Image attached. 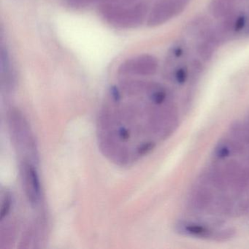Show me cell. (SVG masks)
<instances>
[{"instance_id": "cell-1", "label": "cell", "mask_w": 249, "mask_h": 249, "mask_svg": "<svg viewBox=\"0 0 249 249\" xmlns=\"http://www.w3.org/2000/svg\"><path fill=\"white\" fill-rule=\"evenodd\" d=\"M184 8L178 0H161L154 5L148 17V26L162 25L182 12Z\"/></svg>"}, {"instance_id": "cell-2", "label": "cell", "mask_w": 249, "mask_h": 249, "mask_svg": "<svg viewBox=\"0 0 249 249\" xmlns=\"http://www.w3.org/2000/svg\"><path fill=\"white\" fill-rule=\"evenodd\" d=\"M159 69V61L152 55L145 54L122 64L119 72L122 75H153Z\"/></svg>"}, {"instance_id": "cell-3", "label": "cell", "mask_w": 249, "mask_h": 249, "mask_svg": "<svg viewBox=\"0 0 249 249\" xmlns=\"http://www.w3.org/2000/svg\"><path fill=\"white\" fill-rule=\"evenodd\" d=\"M147 13V8L144 5H138L130 9H120L119 11L113 9L112 11L106 13L108 16V19L114 21L116 26L121 27H130L142 22Z\"/></svg>"}, {"instance_id": "cell-4", "label": "cell", "mask_w": 249, "mask_h": 249, "mask_svg": "<svg viewBox=\"0 0 249 249\" xmlns=\"http://www.w3.org/2000/svg\"><path fill=\"white\" fill-rule=\"evenodd\" d=\"M177 231L183 235L213 240L215 230L201 223L184 222L178 224Z\"/></svg>"}, {"instance_id": "cell-5", "label": "cell", "mask_w": 249, "mask_h": 249, "mask_svg": "<svg viewBox=\"0 0 249 249\" xmlns=\"http://www.w3.org/2000/svg\"><path fill=\"white\" fill-rule=\"evenodd\" d=\"M24 178L27 196L30 202L36 205L40 199V186L38 176L31 164L24 165Z\"/></svg>"}, {"instance_id": "cell-6", "label": "cell", "mask_w": 249, "mask_h": 249, "mask_svg": "<svg viewBox=\"0 0 249 249\" xmlns=\"http://www.w3.org/2000/svg\"><path fill=\"white\" fill-rule=\"evenodd\" d=\"M213 194L206 186H199L192 191L189 197V204L194 210L203 211L212 207L213 203Z\"/></svg>"}, {"instance_id": "cell-7", "label": "cell", "mask_w": 249, "mask_h": 249, "mask_svg": "<svg viewBox=\"0 0 249 249\" xmlns=\"http://www.w3.org/2000/svg\"><path fill=\"white\" fill-rule=\"evenodd\" d=\"M245 150V145L233 138L221 140L214 148V155L217 159L224 160L231 156L240 154Z\"/></svg>"}, {"instance_id": "cell-8", "label": "cell", "mask_w": 249, "mask_h": 249, "mask_svg": "<svg viewBox=\"0 0 249 249\" xmlns=\"http://www.w3.org/2000/svg\"><path fill=\"white\" fill-rule=\"evenodd\" d=\"M235 0H211L208 5L210 14L216 19H223L234 14Z\"/></svg>"}, {"instance_id": "cell-9", "label": "cell", "mask_w": 249, "mask_h": 249, "mask_svg": "<svg viewBox=\"0 0 249 249\" xmlns=\"http://www.w3.org/2000/svg\"><path fill=\"white\" fill-rule=\"evenodd\" d=\"M204 180L208 186H212L220 191H224L229 186L224 170L217 167L208 169L203 175Z\"/></svg>"}, {"instance_id": "cell-10", "label": "cell", "mask_w": 249, "mask_h": 249, "mask_svg": "<svg viewBox=\"0 0 249 249\" xmlns=\"http://www.w3.org/2000/svg\"><path fill=\"white\" fill-rule=\"evenodd\" d=\"M209 21L203 17H196L189 21L186 27V33L189 37L200 40L210 30Z\"/></svg>"}, {"instance_id": "cell-11", "label": "cell", "mask_w": 249, "mask_h": 249, "mask_svg": "<svg viewBox=\"0 0 249 249\" xmlns=\"http://www.w3.org/2000/svg\"><path fill=\"white\" fill-rule=\"evenodd\" d=\"M173 78L178 85H184L189 78V67L184 62L179 64L173 71Z\"/></svg>"}, {"instance_id": "cell-12", "label": "cell", "mask_w": 249, "mask_h": 249, "mask_svg": "<svg viewBox=\"0 0 249 249\" xmlns=\"http://www.w3.org/2000/svg\"><path fill=\"white\" fill-rule=\"evenodd\" d=\"M236 231L233 228L221 229L215 230L213 240L217 242H225L231 240L235 236Z\"/></svg>"}, {"instance_id": "cell-13", "label": "cell", "mask_w": 249, "mask_h": 249, "mask_svg": "<svg viewBox=\"0 0 249 249\" xmlns=\"http://www.w3.org/2000/svg\"><path fill=\"white\" fill-rule=\"evenodd\" d=\"M248 18L245 13H240L234 17L233 32L234 33H240L245 30L247 26Z\"/></svg>"}, {"instance_id": "cell-14", "label": "cell", "mask_w": 249, "mask_h": 249, "mask_svg": "<svg viewBox=\"0 0 249 249\" xmlns=\"http://www.w3.org/2000/svg\"><path fill=\"white\" fill-rule=\"evenodd\" d=\"M10 208H11V200H10L9 198L7 196V197H5L3 204H2V211H1V218H2V219L10 211Z\"/></svg>"}, {"instance_id": "cell-15", "label": "cell", "mask_w": 249, "mask_h": 249, "mask_svg": "<svg viewBox=\"0 0 249 249\" xmlns=\"http://www.w3.org/2000/svg\"><path fill=\"white\" fill-rule=\"evenodd\" d=\"M70 2H72V4L76 6V5H79V6H84V5H87L89 2H93V0H69Z\"/></svg>"}, {"instance_id": "cell-16", "label": "cell", "mask_w": 249, "mask_h": 249, "mask_svg": "<svg viewBox=\"0 0 249 249\" xmlns=\"http://www.w3.org/2000/svg\"><path fill=\"white\" fill-rule=\"evenodd\" d=\"M247 126H249V120H248Z\"/></svg>"}]
</instances>
